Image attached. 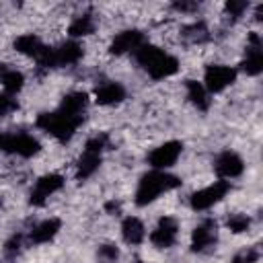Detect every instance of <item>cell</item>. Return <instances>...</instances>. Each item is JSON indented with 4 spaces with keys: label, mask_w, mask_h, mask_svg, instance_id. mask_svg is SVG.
Returning a JSON list of instances; mask_svg holds the SVG:
<instances>
[{
    "label": "cell",
    "mask_w": 263,
    "mask_h": 263,
    "mask_svg": "<svg viewBox=\"0 0 263 263\" xmlns=\"http://www.w3.org/2000/svg\"><path fill=\"white\" fill-rule=\"evenodd\" d=\"M134 58H136L138 66L148 72V76L152 80H164L179 72V60L152 43L140 45L134 51Z\"/></svg>",
    "instance_id": "1"
},
{
    "label": "cell",
    "mask_w": 263,
    "mask_h": 263,
    "mask_svg": "<svg viewBox=\"0 0 263 263\" xmlns=\"http://www.w3.org/2000/svg\"><path fill=\"white\" fill-rule=\"evenodd\" d=\"M181 187V179L177 175H171L168 171H148L146 175L140 177L138 187H136V205L144 208L152 201H156L162 193H168L173 189Z\"/></svg>",
    "instance_id": "2"
},
{
    "label": "cell",
    "mask_w": 263,
    "mask_h": 263,
    "mask_svg": "<svg viewBox=\"0 0 263 263\" xmlns=\"http://www.w3.org/2000/svg\"><path fill=\"white\" fill-rule=\"evenodd\" d=\"M107 142H109V138L105 134H97V136L86 140L84 150H82V154L76 162V179L78 181H86L88 177H92L99 171L101 160H103V150L107 148Z\"/></svg>",
    "instance_id": "3"
},
{
    "label": "cell",
    "mask_w": 263,
    "mask_h": 263,
    "mask_svg": "<svg viewBox=\"0 0 263 263\" xmlns=\"http://www.w3.org/2000/svg\"><path fill=\"white\" fill-rule=\"evenodd\" d=\"M35 123H37L39 129H43L45 134H49L58 142H68L74 136V132L78 129V125H80L78 119H72V117L64 115L60 109L39 113V117H37Z\"/></svg>",
    "instance_id": "4"
},
{
    "label": "cell",
    "mask_w": 263,
    "mask_h": 263,
    "mask_svg": "<svg viewBox=\"0 0 263 263\" xmlns=\"http://www.w3.org/2000/svg\"><path fill=\"white\" fill-rule=\"evenodd\" d=\"M84 49L78 41L70 39V41H64L62 45L58 47H47L43 49V53L37 58V64L41 68H60V66H72L76 64L80 58H82Z\"/></svg>",
    "instance_id": "5"
},
{
    "label": "cell",
    "mask_w": 263,
    "mask_h": 263,
    "mask_svg": "<svg viewBox=\"0 0 263 263\" xmlns=\"http://www.w3.org/2000/svg\"><path fill=\"white\" fill-rule=\"evenodd\" d=\"M228 191H230V183L224 181V179H218V181H214L212 185L193 191L191 197H189V205H191V210H195V212L210 210L212 205H216L218 201H222Z\"/></svg>",
    "instance_id": "6"
},
{
    "label": "cell",
    "mask_w": 263,
    "mask_h": 263,
    "mask_svg": "<svg viewBox=\"0 0 263 263\" xmlns=\"http://www.w3.org/2000/svg\"><path fill=\"white\" fill-rule=\"evenodd\" d=\"M234 80H236V68L224 66V64H210L203 72L201 84L210 95H216V92H222L224 88H228Z\"/></svg>",
    "instance_id": "7"
},
{
    "label": "cell",
    "mask_w": 263,
    "mask_h": 263,
    "mask_svg": "<svg viewBox=\"0 0 263 263\" xmlns=\"http://www.w3.org/2000/svg\"><path fill=\"white\" fill-rule=\"evenodd\" d=\"M2 150L8 154H16L21 158H31L41 150V144L31 134L18 132V134H8L2 138Z\"/></svg>",
    "instance_id": "8"
},
{
    "label": "cell",
    "mask_w": 263,
    "mask_h": 263,
    "mask_svg": "<svg viewBox=\"0 0 263 263\" xmlns=\"http://www.w3.org/2000/svg\"><path fill=\"white\" fill-rule=\"evenodd\" d=\"M183 152V142L179 140H168L160 146H156L150 154H148V164L154 171H168L181 156Z\"/></svg>",
    "instance_id": "9"
},
{
    "label": "cell",
    "mask_w": 263,
    "mask_h": 263,
    "mask_svg": "<svg viewBox=\"0 0 263 263\" xmlns=\"http://www.w3.org/2000/svg\"><path fill=\"white\" fill-rule=\"evenodd\" d=\"M64 187V177L60 173H47L43 177H39L31 189V195H29V203L31 205H43L53 193H58L60 189Z\"/></svg>",
    "instance_id": "10"
},
{
    "label": "cell",
    "mask_w": 263,
    "mask_h": 263,
    "mask_svg": "<svg viewBox=\"0 0 263 263\" xmlns=\"http://www.w3.org/2000/svg\"><path fill=\"white\" fill-rule=\"evenodd\" d=\"M240 70L247 76H257L263 70V45H261L259 33H255V31L249 35L247 53H245V60L240 62Z\"/></svg>",
    "instance_id": "11"
},
{
    "label": "cell",
    "mask_w": 263,
    "mask_h": 263,
    "mask_svg": "<svg viewBox=\"0 0 263 263\" xmlns=\"http://www.w3.org/2000/svg\"><path fill=\"white\" fill-rule=\"evenodd\" d=\"M177 234H179V222L171 216H162L154 226V230L150 232V242L156 249H168L177 242Z\"/></svg>",
    "instance_id": "12"
},
{
    "label": "cell",
    "mask_w": 263,
    "mask_h": 263,
    "mask_svg": "<svg viewBox=\"0 0 263 263\" xmlns=\"http://www.w3.org/2000/svg\"><path fill=\"white\" fill-rule=\"evenodd\" d=\"M144 33L138 31V29H125V31H119L111 43H109V53L113 55H123V53H134L140 45H144Z\"/></svg>",
    "instance_id": "13"
},
{
    "label": "cell",
    "mask_w": 263,
    "mask_h": 263,
    "mask_svg": "<svg viewBox=\"0 0 263 263\" xmlns=\"http://www.w3.org/2000/svg\"><path fill=\"white\" fill-rule=\"evenodd\" d=\"M218 240V224L216 220H203L201 224H197L191 232V251L201 253L210 247H214Z\"/></svg>",
    "instance_id": "14"
},
{
    "label": "cell",
    "mask_w": 263,
    "mask_h": 263,
    "mask_svg": "<svg viewBox=\"0 0 263 263\" xmlns=\"http://www.w3.org/2000/svg\"><path fill=\"white\" fill-rule=\"evenodd\" d=\"M214 168H216L218 177L224 179V181H228V179H236V177H240L242 171H245V160H242L236 152H232V150H224V152L216 158Z\"/></svg>",
    "instance_id": "15"
},
{
    "label": "cell",
    "mask_w": 263,
    "mask_h": 263,
    "mask_svg": "<svg viewBox=\"0 0 263 263\" xmlns=\"http://www.w3.org/2000/svg\"><path fill=\"white\" fill-rule=\"evenodd\" d=\"M58 109H60L64 115H68V117H72V119H78V121L82 123V121H84V113H86V109H88V95L82 92V90L68 92V95L62 99V103H60Z\"/></svg>",
    "instance_id": "16"
},
{
    "label": "cell",
    "mask_w": 263,
    "mask_h": 263,
    "mask_svg": "<svg viewBox=\"0 0 263 263\" xmlns=\"http://www.w3.org/2000/svg\"><path fill=\"white\" fill-rule=\"evenodd\" d=\"M60 230H62V220L60 218H47V220H41L37 226H33L29 240L33 245H45V242L53 240Z\"/></svg>",
    "instance_id": "17"
},
{
    "label": "cell",
    "mask_w": 263,
    "mask_h": 263,
    "mask_svg": "<svg viewBox=\"0 0 263 263\" xmlns=\"http://www.w3.org/2000/svg\"><path fill=\"white\" fill-rule=\"evenodd\" d=\"M125 99V88L121 82H103L95 90V101L99 105H117Z\"/></svg>",
    "instance_id": "18"
},
{
    "label": "cell",
    "mask_w": 263,
    "mask_h": 263,
    "mask_svg": "<svg viewBox=\"0 0 263 263\" xmlns=\"http://www.w3.org/2000/svg\"><path fill=\"white\" fill-rule=\"evenodd\" d=\"M14 49L23 55H29V58H39L45 49V43L35 35V33H25V35H18L14 39Z\"/></svg>",
    "instance_id": "19"
},
{
    "label": "cell",
    "mask_w": 263,
    "mask_h": 263,
    "mask_svg": "<svg viewBox=\"0 0 263 263\" xmlns=\"http://www.w3.org/2000/svg\"><path fill=\"white\" fill-rule=\"evenodd\" d=\"M121 236H123V240L127 245H140L146 238V228H144L142 220L136 218V216L123 218V222H121Z\"/></svg>",
    "instance_id": "20"
},
{
    "label": "cell",
    "mask_w": 263,
    "mask_h": 263,
    "mask_svg": "<svg viewBox=\"0 0 263 263\" xmlns=\"http://www.w3.org/2000/svg\"><path fill=\"white\" fill-rule=\"evenodd\" d=\"M185 90H187V99H189L191 105H195L199 111H208V107H210V92L203 88L201 82L185 80Z\"/></svg>",
    "instance_id": "21"
},
{
    "label": "cell",
    "mask_w": 263,
    "mask_h": 263,
    "mask_svg": "<svg viewBox=\"0 0 263 263\" xmlns=\"http://www.w3.org/2000/svg\"><path fill=\"white\" fill-rule=\"evenodd\" d=\"M95 27H97V23H95V18H92L90 14H78V16H74V21L70 23L68 33H70V37L76 41L78 37H86V35L95 33Z\"/></svg>",
    "instance_id": "22"
},
{
    "label": "cell",
    "mask_w": 263,
    "mask_h": 263,
    "mask_svg": "<svg viewBox=\"0 0 263 263\" xmlns=\"http://www.w3.org/2000/svg\"><path fill=\"white\" fill-rule=\"evenodd\" d=\"M0 82H2L4 92L10 95V97H14L16 92H21V88H23V84H25V76H23V72L8 68V72L4 74V78H2Z\"/></svg>",
    "instance_id": "23"
},
{
    "label": "cell",
    "mask_w": 263,
    "mask_h": 263,
    "mask_svg": "<svg viewBox=\"0 0 263 263\" xmlns=\"http://www.w3.org/2000/svg\"><path fill=\"white\" fill-rule=\"evenodd\" d=\"M183 37L191 43H203L210 35H208V27L203 21H197V23H191L183 29Z\"/></svg>",
    "instance_id": "24"
},
{
    "label": "cell",
    "mask_w": 263,
    "mask_h": 263,
    "mask_svg": "<svg viewBox=\"0 0 263 263\" xmlns=\"http://www.w3.org/2000/svg\"><path fill=\"white\" fill-rule=\"evenodd\" d=\"M249 226H251V218H249L247 214H232V216H228V220H226V228H228L230 232H234V234L247 232Z\"/></svg>",
    "instance_id": "25"
},
{
    "label": "cell",
    "mask_w": 263,
    "mask_h": 263,
    "mask_svg": "<svg viewBox=\"0 0 263 263\" xmlns=\"http://www.w3.org/2000/svg\"><path fill=\"white\" fill-rule=\"evenodd\" d=\"M259 257H261L259 249H255V247H247V249H240V251L232 257L230 263H257Z\"/></svg>",
    "instance_id": "26"
},
{
    "label": "cell",
    "mask_w": 263,
    "mask_h": 263,
    "mask_svg": "<svg viewBox=\"0 0 263 263\" xmlns=\"http://www.w3.org/2000/svg\"><path fill=\"white\" fill-rule=\"evenodd\" d=\"M247 8H249V2H245V0H228V2L224 4L226 14H228V16H232V18L242 16V14L247 12Z\"/></svg>",
    "instance_id": "27"
},
{
    "label": "cell",
    "mask_w": 263,
    "mask_h": 263,
    "mask_svg": "<svg viewBox=\"0 0 263 263\" xmlns=\"http://www.w3.org/2000/svg\"><path fill=\"white\" fill-rule=\"evenodd\" d=\"M16 109H18L16 99H12L10 95L2 92V95H0V117H4V115H8V113H12V111H16Z\"/></svg>",
    "instance_id": "28"
},
{
    "label": "cell",
    "mask_w": 263,
    "mask_h": 263,
    "mask_svg": "<svg viewBox=\"0 0 263 263\" xmlns=\"http://www.w3.org/2000/svg\"><path fill=\"white\" fill-rule=\"evenodd\" d=\"M99 257L105 259V261H117V257H119V249H117L115 245L107 242V245H103V247L99 249Z\"/></svg>",
    "instance_id": "29"
},
{
    "label": "cell",
    "mask_w": 263,
    "mask_h": 263,
    "mask_svg": "<svg viewBox=\"0 0 263 263\" xmlns=\"http://www.w3.org/2000/svg\"><path fill=\"white\" fill-rule=\"evenodd\" d=\"M21 247H23V236L21 234H12L10 236V240L6 242V255H14V253H18L21 251Z\"/></svg>",
    "instance_id": "30"
},
{
    "label": "cell",
    "mask_w": 263,
    "mask_h": 263,
    "mask_svg": "<svg viewBox=\"0 0 263 263\" xmlns=\"http://www.w3.org/2000/svg\"><path fill=\"white\" fill-rule=\"evenodd\" d=\"M173 8L179 12H191V10H197V4L195 2H175Z\"/></svg>",
    "instance_id": "31"
},
{
    "label": "cell",
    "mask_w": 263,
    "mask_h": 263,
    "mask_svg": "<svg viewBox=\"0 0 263 263\" xmlns=\"http://www.w3.org/2000/svg\"><path fill=\"white\" fill-rule=\"evenodd\" d=\"M107 212H119V203L109 201V203H107Z\"/></svg>",
    "instance_id": "32"
},
{
    "label": "cell",
    "mask_w": 263,
    "mask_h": 263,
    "mask_svg": "<svg viewBox=\"0 0 263 263\" xmlns=\"http://www.w3.org/2000/svg\"><path fill=\"white\" fill-rule=\"evenodd\" d=\"M6 72H8V66H6V64H0V80L4 78V74H6Z\"/></svg>",
    "instance_id": "33"
},
{
    "label": "cell",
    "mask_w": 263,
    "mask_h": 263,
    "mask_svg": "<svg viewBox=\"0 0 263 263\" xmlns=\"http://www.w3.org/2000/svg\"><path fill=\"white\" fill-rule=\"evenodd\" d=\"M2 138H4V136H2V134H0V148H2Z\"/></svg>",
    "instance_id": "34"
}]
</instances>
